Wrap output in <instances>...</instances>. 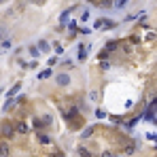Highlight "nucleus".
Wrapping results in <instances>:
<instances>
[{"label":"nucleus","instance_id":"f257e3e1","mask_svg":"<svg viewBox=\"0 0 157 157\" xmlns=\"http://www.w3.org/2000/svg\"><path fill=\"white\" fill-rule=\"evenodd\" d=\"M0 132H2L7 138H13L15 136V125H11L9 121H4V123H0Z\"/></svg>","mask_w":157,"mask_h":157},{"label":"nucleus","instance_id":"f03ea898","mask_svg":"<svg viewBox=\"0 0 157 157\" xmlns=\"http://www.w3.org/2000/svg\"><path fill=\"white\" fill-rule=\"evenodd\" d=\"M155 106H157V102H151V104H149L147 113H144V119H147V121H153V119H155V117H153V113H155Z\"/></svg>","mask_w":157,"mask_h":157},{"label":"nucleus","instance_id":"7ed1b4c3","mask_svg":"<svg viewBox=\"0 0 157 157\" xmlns=\"http://www.w3.org/2000/svg\"><path fill=\"white\" fill-rule=\"evenodd\" d=\"M87 53H89V45H87V47H85V45H79V60L81 62H85Z\"/></svg>","mask_w":157,"mask_h":157},{"label":"nucleus","instance_id":"20e7f679","mask_svg":"<svg viewBox=\"0 0 157 157\" xmlns=\"http://www.w3.org/2000/svg\"><path fill=\"white\" fill-rule=\"evenodd\" d=\"M74 9H77V7H70V9H68V11H64V13H62V15H60V24H62V26H64V24H66V21H68V15H70V13H72V11H74Z\"/></svg>","mask_w":157,"mask_h":157},{"label":"nucleus","instance_id":"39448f33","mask_svg":"<svg viewBox=\"0 0 157 157\" xmlns=\"http://www.w3.org/2000/svg\"><path fill=\"white\" fill-rule=\"evenodd\" d=\"M55 81H57V85H68V83H70V77H68V74H57Z\"/></svg>","mask_w":157,"mask_h":157},{"label":"nucleus","instance_id":"423d86ee","mask_svg":"<svg viewBox=\"0 0 157 157\" xmlns=\"http://www.w3.org/2000/svg\"><path fill=\"white\" fill-rule=\"evenodd\" d=\"M96 4L100 9H110V7H113V0H96Z\"/></svg>","mask_w":157,"mask_h":157},{"label":"nucleus","instance_id":"0eeeda50","mask_svg":"<svg viewBox=\"0 0 157 157\" xmlns=\"http://www.w3.org/2000/svg\"><path fill=\"white\" fill-rule=\"evenodd\" d=\"M9 144L7 142H0V157H9Z\"/></svg>","mask_w":157,"mask_h":157},{"label":"nucleus","instance_id":"6e6552de","mask_svg":"<svg viewBox=\"0 0 157 157\" xmlns=\"http://www.w3.org/2000/svg\"><path fill=\"white\" fill-rule=\"evenodd\" d=\"M117 47H119V40H108V42H106V51H108V53L115 51Z\"/></svg>","mask_w":157,"mask_h":157},{"label":"nucleus","instance_id":"1a4fd4ad","mask_svg":"<svg viewBox=\"0 0 157 157\" xmlns=\"http://www.w3.org/2000/svg\"><path fill=\"white\" fill-rule=\"evenodd\" d=\"M77 115H79V108H77V106H72L68 113H66V117H68V119H77Z\"/></svg>","mask_w":157,"mask_h":157},{"label":"nucleus","instance_id":"9d476101","mask_svg":"<svg viewBox=\"0 0 157 157\" xmlns=\"http://www.w3.org/2000/svg\"><path fill=\"white\" fill-rule=\"evenodd\" d=\"M36 138H38L42 144H49V142H51V138L47 136V134H36Z\"/></svg>","mask_w":157,"mask_h":157},{"label":"nucleus","instance_id":"9b49d317","mask_svg":"<svg viewBox=\"0 0 157 157\" xmlns=\"http://www.w3.org/2000/svg\"><path fill=\"white\" fill-rule=\"evenodd\" d=\"M15 132H21V134H26V132H28V125H26V123H21V121H19V123L15 125Z\"/></svg>","mask_w":157,"mask_h":157},{"label":"nucleus","instance_id":"f8f14e48","mask_svg":"<svg viewBox=\"0 0 157 157\" xmlns=\"http://www.w3.org/2000/svg\"><path fill=\"white\" fill-rule=\"evenodd\" d=\"M38 51H49V42L47 40H38Z\"/></svg>","mask_w":157,"mask_h":157},{"label":"nucleus","instance_id":"ddd939ff","mask_svg":"<svg viewBox=\"0 0 157 157\" xmlns=\"http://www.w3.org/2000/svg\"><path fill=\"white\" fill-rule=\"evenodd\" d=\"M94 129H96L94 125H89V127H85V129H83V134H81V136H83V138H89V136H92V132H94Z\"/></svg>","mask_w":157,"mask_h":157},{"label":"nucleus","instance_id":"4468645a","mask_svg":"<svg viewBox=\"0 0 157 157\" xmlns=\"http://www.w3.org/2000/svg\"><path fill=\"white\" fill-rule=\"evenodd\" d=\"M47 125V121L45 119H34V129H40V127H45Z\"/></svg>","mask_w":157,"mask_h":157},{"label":"nucleus","instance_id":"2eb2a0df","mask_svg":"<svg viewBox=\"0 0 157 157\" xmlns=\"http://www.w3.org/2000/svg\"><path fill=\"white\" fill-rule=\"evenodd\" d=\"M19 87H21V85H19V83H17V85H13V87H11V89H9V98H13V96H15V94H17V92H19Z\"/></svg>","mask_w":157,"mask_h":157},{"label":"nucleus","instance_id":"dca6fc26","mask_svg":"<svg viewBox=\"0 0 157 157\" xmlns=\"http://www.w3.org/2000/svg\"><path fill=\"white\" fill-rule=\"evenodd\" d=\"M134 151H136V144H134V142H129V144L125 147V153H127V155H132Z\"/></svg>","mask_w":157,"mask_h":157},{"label":"nucleus","instance_id":"f3484780","mask_svg":"<svg viewBox=\"0 0 157 157\" xmlns=\"http://www.w3.org/2000/svg\"><path fill=\"white\" fill-rule=\"evenodd\" d=\"M113 4H115L117 9H121V7H125V4H127V0H115Z\"/></svg>","mask_w":157,"mask_h":157},{"label":"nucleus","instance_id":"a211bd4d","mask_svg":"<svg viewBox=\"0 0 157 157\" xmlns=\"http://www.w3.org/2000/svg\"><path fill=\"white\" fill-rule=\"evenodd\" d=\"M51 77V70H42L40 74H38V79H49Z\"/></svg>","mask_w":157,"mask_h":157},{"label":"nucleus","instance_id":"6ab92c4d","mask_svg":"<svg viewBox=\"0 0 157 157\" xmlns=\"http://www.w3.org/2000/svg\"><path fill=\"white\" fill-rule=\"evenodd\" d=\"M79 153H81V157H94L89 151H85V149H79Z\"/></svg>","mask_w":157,"mask_h":157},{"label":"nucleus","instance_id":"aec40b11","mask_svg":"<svg viewBox=\"0 0 157 157\" xmlns=\"http://www.w3.org/2000/svg\"><path fill=\"white\" fill-rule=\"evenodd\" d=\"M96 117H98V119H104V117H106V113H104V110H100V108H98V110H96Z\"/></svg>","mask_w":157,"mask_h":157},{"label":"nucleus","instance_id":"412c9836","mask_svg":"<svg viewBox=\"0 0 157 157\" xmlns=\"http://www.w3.org/2000/svg\"><path fill=\"white\" fill-rule=\"evenodd\" d=\"M81 19H83V21H87V19H89V11H83V15H81Z\"/></svg>","mask_w":157,"mask_h":157},{"label":"nucleus","instance_id":"4be33fe9","mask_svg":"<svg viewBox=\"0 0 157 157\" xmlns=\"http://www.w3.org/2000/svg\"><path fill=\"white\" fill-rule=\"evenodd\" d=\"M57 64V57H49V66H55Z\"/></svg>","mask_w":157,"mask_h":157},{"label":"nucleus","instance_id":"5701e85b","mask_svg":"<svg viewBox=\"0 0 157 157\" xmlns=\"http://www.w3.org/2000/svg\"><path fill=\"white\" fill-rule=\"evenodd\" d=\"M102 157H117V155H110V153H102Z\"/></svg>","mask_w":157,"mask_h":157},{"label":"nucleus","instance_id":"b1692460","mask_svg":"<svg viewBox=\"0 0 157 157\" xmlns=\"http://www.w3.org/2000/svg\"><path fill=\"white\" fill-rule=\"evenodd\" d=\"M51 157H64V155H62V153H60V151H57V153H53V155H51Z\"/></svg>","mask_w":157,"mask_h":157},{"label":"nucleus","instance_id":"393cba45","mask_svg":"<svg viewBox=\"0 0 157 157\" xmlns=\"http://www.w3.org/2000/svg\"><path fill=\"white\" fill-rule=\"evenodd\" d=\"M4 36V28H0V38H2Z\"/></svg>","mask_w":157,"mask_h":157},{"label":"nucleus","instance_id":"a878e982","mask_svg":"<svg viewBox=\"0 0 157 157\" xmlns=\"http://www.w3.org/2000/svg\"><path fill=\"white\" fill-rule=\"evenodd\" d=\"M0 94H2V89H0Z\"/></svg>","mask_w":157,"mask_h":157},{"label":"nucleus","instance_id":"bb28decb","mask_svg":"<svg viewBox=\"0 0 157 157\" xmlns=\"http://www.w3.org/2000/svg\"><path fill=\"white\" fill-rule=\"evenodd\" d=\"M0 2H4V0H0Z\"/></svg>","mask_w":157,"mask_h":157}]
</instances>
